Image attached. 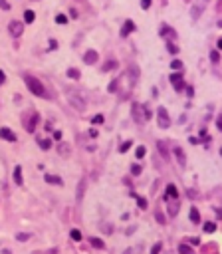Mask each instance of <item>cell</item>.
Wrapping results in <instances>:
<instances>
[{"label":"cell","instance_id":"cb8c5ba5","mask_svg":"<svg viewBox=\"0 0 222 254\" xmlns=\"http://www.w3.org/2000/svg\"><path fill=\"white\" fill-rule=\"evenodd\" d=\"M202 228H204V232H214L216 230V224H214V222H204Z\"/></svg>","mask_w":222,"mask_h":254},{"label":"cell","instance_id":"bcb514c9","mask_svg":"<svg viewBox=\"0 0 222 254\" xmlns=\"http://www.w3.org/2000/svg\"><path fill=\"white\" fill-rule=\"evenodd\" d=\"M4 81H6V76H4V72H2V70H0V86H2V84H4Z\"/></svg>","mask_w":222,"mask_h":254},{"label":"cell","instance_id":"ee69618b","mask_svg":"<svg viewBox=\"0 0 222 254\" xmlns=\"http://www.w3.org/2000/svg\"><path fill=\"white\" fill-rule=\"evenodd\" d=\"M54 139L56 141H62V131H54Z\"/></svg>","mask_w":222,"mask_h":254},{"label":"cell","instance_id":"83f0119b","mask_svg":"<svg viewBox=\"0 0 222 254\" xmlns=\"http://www.w3.org/2000/svg\"><path fill=\"white\" fill-rule=\"evenodd\" d=\"M131 139H129V141H125V143H121V147H119V153H125V151H127V149H131Z\"/></svg>","mask_w":222,"mask_h":254},{"label":"cell","instance_id":"d590c367","mask_svg":"<svg viewBox=\"0 0 222 254\" xmlns=\"http://www.w3.org/2000/svg\"><path fill=\"white\" fill-rule=\"evenodd\" d=\"M117 86H119V79L111 81V84H109V93H113V91H117Z\"/></svg>","mask_w":222,"mask_h":254},{"label":"cell","instance_id":"7a4b0ae2","mask_svg":"<svg viewBox=\"0 0 222 254\" xmlns=\"http://www.w3.org/2000/svg\"><path fill=\"white\" fill-rule=\"evenodd\" d=\"M131 115H133V119L137 123H145L149 119V111L145 109L141 103H133V105H131Z\"/></svg>","mask_w":222,"mask_h":254},{"label":"cell","instance_id":"7c38bea8","mask_svg":"<svg viewBox=\"0 0 222 254\" xmlns=\"http://www.w3.org/2000/svg\"><path fill=\"white\" fill-rule=\"evenodd\" d=\"M97 58H99V56H97V52H95V50H87V52H85V56H83V62H85L87 66H91V64H95V62H97Z\"/></svg>","mask_w":222,"mask_h":254},{"label":"cell","instance_id":"3957f363","mask_svg":"<svg viewBox=\"0 0 222 254\" xmlns=\"http://www.w3.org/2000/svg\"><path fill=\"white\" fill-rule=\"evenodd\" d=\"M157 123H159V127H163V129L171 127V117H169V111H166L165 107H159V109H157Z\"/></svg>","mask_w":222,"mask_h":254},{"label":"cell","instance_id":"5b68a950","mask_svg":"<svg viewBox=\"0 0 222 254\" xmlns=\"http://www.w3.org/2000/svg\"><path fill=\"white\" fill-rule=\"evenodd\" d=\"M171 84L177 91H182L185 88V81H182V74H171Z\"/></svg>","mask_w":222,"mask_h":254},{"label":"cell","instance_id":"44dd1931","mask_svg":"<svg viewBox=\"0 0 222 254\" xmlns=\"http://www.w3.org/2000/svg\"><path fill=\"white\" fill-rule=\"evenodd\" d=\"M89 242H91V246H93V248H105V242H103L101 238H95V236H93Z\"/></svg>","mask_w":222,"mask_h":254},{"label":"cell","instance_id":"d4e9b609","mask_svg":"<svg viewBox=\"0 0 222 254\" xmlns=\"http://www.w3.org/2000/svg\"><path fill=\"white\" fill-rule=\"evenodd\" d=\"M69 236H71V240H76V242H79V240H81V232H79L78 228H74V230L69 232Z\"/></svg>","mask_w":222,"mask_h":254},{"label":"cell","instance_id":"ac0fdd59","mask_svg":"<svg viewBox=\"0 0 222 254\" xmlns=\"http://www.w3.org/2000/svg\"><path fill=\"white\" fill-rule=\"evenodd\" d=\"M115 68H117V60H107L101 70H103V72H111V70H115Z\"/></svg>","mask_w":222,"mask_h":254},{"label":"cell","instance_id":"277c9868","mask_svg":"<svg viewBox=\"0 0 222 254\" xmlns=\"http://www.w3.org/2000/svg\"><path fill=\"white\" fill-rule=\"evenodd\" d=\"M67 100H69V103H71L78 111L85 109V101H83V97H79L76 91H67Z\"/></svg>","mask_w":222,"mask_h":254},{"label":"cell","instance_id":"c3c4849f","mask_svg":"<svg viewBox=\"0 0 222 254\" xmlns=\"http://www.w3.org/2000/svg\"><path fill=\"white\" fill-rule=\"evenodd\" d=\"M89 137H97V129H89Z\"/></svg>","mask_w":222,"mask_h":254},{"label":"cell","instance_id":"603a6c76","mask_svg":"<svg viewBox=\"0 0 222 254\" xmlns=\"http://www.w3.org/2000/svg\"><path fill=\"white\" fill-rule=\"evenodd\" d=\"M67 76L71 77V79H79V76H81V74H79L76 68H69V70H67Z\"/></svg>","mask_w":222,"mask_h":254},{"label":"cell","instance_id":"8d00e7d4","mask_svg":"<svg viewBox=\"0 0 222 254\" xmlns=\"http://www.w3.org/2000/svg\"><path fill=\"white\" fill-rule=\"evenodd\" d=\"M137 205H139V209H147V200L143 197H137Z\"/></svg>","mask_w":222,"mask_h":254},{"label":"cell","instance_id":"11a10c76","mask_svg":"<svg viewBox=\"0 0 222 254\" xmlns=\"http://www.w3.org/2000/svg\"><path fill=\"white\" fill-rule=\"evenodd\" d=\"M123 254H131V250H125V252H123Z\"/></svg>","mask_w":222,"mask_h":254},{"label":"cell","instance_id":"74e56055","mask_svg":"<svg viewBox=\"0 0 222 254\" xmlns=\"http://www.w3.org/2000/svg\"><path fill=\"white\" fill-rule=\"evenodd\" d=\"M159 250H161V242L153 244V248H151V254H159Z\"/></svg>","mask_w":222,"mask_h":254},{"label":"cell","instance_id":"f5cc1de1","mask_svg":"<svg viewBox=\"0 0 222 254\" xmlns=\"http://www.w3.org/2000/svg\"><path fill=\"white\" fill-rule=\"evenodd\" d=\"M216 214H218V216L222 219V209H216Z\"/></svg>","mask_w":222,"mask_h":254},{"label":"cell","instance_id":"2e32d148","mask_svg":"<svg viewBox=\"0 0 222 254\" xmlns=\"http://www.w3.org/2000/svg\"><path fill=\"white\" fill-rule=\"evenodd\" d=\"M14 183L20 187V185H24V177H22V167L18 165L16 169H14Z\"/></svg>","mask_w":222,"mask_h":254},{"label":"cell","instance_id":"ba28073f","mask_svg":"<svg viewBox=\"0 0 222 254\" xmlns=\"http://www.w3.org/2000/svg\"><path fill=\"white\" fill-rule=\"evenodd\" d=\"M159 34H161L163 38H169V40H175V38H177V32H175L171 26H166V24H165V26H161Z\"/></svg>","mask_w":222,"mask_h":254},{"label":"cell","instance_id":"f6af8a7d","mask_svg":"<svg viewBox=\"0 0 222 254\" xmlns=\"http://www.w3.org/2000/svg\"><path fill=\"white\" fill-rule=\"evenodd\" d=\"M210 58H212V62L216 64V62H218V52H212V54H210Z\"/></svg>","mask_w":222,"mask_h":254},{"label":"cell","instance_id":"681fc988","mask_svg":"<svg viewBox=\"0 0 222 254\" xmlns=\"http://www.w3.org/2000/svg\"><path fill=\"white\" fill-rule=\"evenodd\" d=\"M189 141H190V143H192V145H196V143H198V141H200V139H196V137H189Z\"/></svg>","mask_w":222,"mask_h":254},{"label":"cell","instance_id":"8992f818","mask_svg":"<svg viewBox=\"0 0 222 254\" xmlns=\"http://www.w3.org/2000/svg\"><path fill=\"white\" fill-rule=\"evenodd\" d=\"M8 30H10V34L14 38H18V36L24 32V26H22V22H18V20H12L10 26H8Z\"/></svg>","mask_w":222,"mask_h":254},{"label":"cell","instance_id":"30bf717a","mask_svg":"<svg viewBox=\"0 0 222 254\" xmlns=\"http://www.w3.org/2000/svg\"><path fill=\"white\" fill-rule=\"evenodd\" d=\"M38 119H40V115H38V113L34 111L32 115H30V119L26 121V131H30V133H32L34 129H36V125H38Z\"/></svg>","mask_w":222,"mask_h":254},{"label":"cell","instance_id":"ab89813d","mask_svg":"<svg viewBox=\"0 0 222 254\" xmlns=\"http://www.w3.org/2000/svg\"><path fill=\"white\" fill-rule=\"evenodd\" d=\"M0 8H4V10H10V4H8L6 0H0Z\"/></svg>","mask_w":222,"mask_h":254},{"label":"cell","instance_id":"4316f807","mask_svg":"<svg viewBox=\"0 0 222 254\" xmlns=\"http://www.w3.org/2000/svg\"><path fill=\"white\" fill-rule=\"evenodd\" d=\"M178 252L180 254H192V248L187 246V244H180V246H178Z\"/></svg>","mask_w":222,"mask_h":254},{"label":"cell","instance_id":"e575fe53","mask_svg":"<svg viewBox=\"0 0 222 254\" xmlns=\"http://www.w3.org/2000/svg\"><path fill=\"white\" fill-rule=\"evenodd\" d=\"M166 48H169V52H171V54H177V52H178V48L173 44V42H166Z\"/></svg>","mask_w":222,"mask_h":254},{"label":"cell","instance_id":"60d3db41","mask_svg":"<svg viewBox=\"0 0 222 254\" xmlns=\"http://www.w3.org/2000/svg\"><path fill=\"white\" fill-rule=\"evenodd\" d=\"M216 127H218V129L222 131V113L218 115V117H216Z\"/></svg>","mask_w":222,"mask_h":254},{"label":"cell","instance_id":"9c48e42d","mask_svg":"<svg viewBox=\"0 0 222 254\" xmlns=\"http://www.w3.org/2000/svg\"><path fill=\"white\" fill-rule=\"evenodd\" d=\"M0 137L6 139V141H16V139H18L16 133L12 131V129H8V127H0Z\"/></svg>","mask_w":222,"mask_h":254},{"label":"cell","instance_id":"1f68e13d","mask_svg":"<svg viewBox=\"0 0 222 254\" xmlns=\"http://www.w3.org/2000/svg\"><path fill=\"white\" fill-rule=\"evenodd\" d=\"M91 123H93V125H99V123H103V115H93V117H91Z\"/></svg>","mask_w":222,"mask_h":254},{"label":"cell","instance_id":"816d5d0a","mask_svg":"<svg viewBox=\"0 0 222 254\" xmlns=\"http://www.w3.org/2000/svg\"><path fill=\"white\" fill-rule=\"evenodd\" d=\"M50 48H52V50H56V48H58V44H56V40H50Z\"/></svg>","mask_w":222,"mask_h":254},{"label":"cell","instance_id":"ffe728a7","mask_svg":"<svg viewBox=\"0 0 222 254\" xmlns=\"http://www.w3.org/2000/svg\"><path fill=\"white\" fill-rule=\"evenodd\" d=\"M34 18H36L34 10H26V12H24V22H26V24H32Z\"/></svg>","mask_w":222,"mask_h":254},{"label":"cell","instance_id":"f35d334b","mask_svg":"<svg viewBox=\"0 0 222 254\" xmlns=\"http://www.w3.org/2000/svg\"><path fill=\"white\" fill-rule=\"evenodd\" d=\"M149 6H151V0H141V8H143V10H147Z\"/></svg>","mask_w":222,"mask_h":254},{"label":"cell","instance_id":"b9f144b4","mask_svg":"<svg viewBox=\"0 0 222 254\" xmlns=\"http://www.w3.org/2000/svg\"><path fill=\"white\" fill-rule=\"evenodd\" d=\"M67 151H69V147H67V145H66V147H64V145H60V153H62V155H67Z\"/></svg>","mask_w":222,"mask_h":254},{"label":"cell","instance_id":"4fadbf2b","mask_svg":"<svg viewBox=\"0 0 222 254\" xmlns=\"http://www.w3.org/2000/svg\"><path fill=\"white\" fill-rule=\"evenodd\" d=\"M173 153H175V157H177V161H178V165H180V167L187 165V157H185V151H182L180 147H175Z\"/></svg>","mask_w":222,"mask_h":254},{"label":"cell","instance_id":"db71d44e","mask_svg":"<svg viewBox=\"0 0 222 254\" xmlns=\"http://www.w3.org/2000/svg\"><path fill=\"white\" fill-rule=\"evenodd\" d=\"M218 48H220V50H222V38H220V40H218Z\"/></svg>","mask_w":222,"mask_h":254},{"label":"cell","instance_id":"e0dca14e","mask_svg":"<svg viewBox=\"0 0 222 254\" xmlns=\"http://www.w3.org/2000/svg\"><path fill=\"white\" fill-rule=\"evenodd\" d=\"M165 199H178V191H177V187H175V185H169V187H166Z\"/></svg>","mask_w":222,"mask_h":254},{"label":"cell","instance_id":"4dcf8cb0","mask_svg":"<svg viewBox=\"0 0 222 254\" xmlns=\"http://www.w3.org/2000/svg\"><path fill=\"white\" fill-rule=\"evenodd\" d=\"M131 175H135V177H137V175H141V165H137V163H135V165H131Z\"/></svg>","mask_w":222,"mask_h":254},{"label":"cell","instance_id":"f1b7e54d","mask_svg":"<svg viewBox=\"0 0 222 254\" xmlns=\"http://www.w3.org/2000/svg\"><path fill=\"white\" fill-rule=\"evenodd\" d=\"M32 234L30 232H22V234H16V240H20V242H24V240H28Z\"/></svg>","mask_w":222,"mask_h":254},{"label":"cell","instance_id":"9f6ffc18","mask_svg":"<svg viewBox=\"0 0 222 254\" xmlns=\"http://www.w3.org/2000/svg\"><path fill=\"white\" fill-rule=\"evenodd\" d=\"M220 155H222V149H220Z\"/></svg>","mask_w":222,"mask_h":254},{"label":"cell","instance_id":"836d02e7","mask_svg":"<svg viewBox=\"0 0 222 254\" xmlns=\"http://www.w3.org/2000/svg\"><path fill=\"white\" fill-rule=\"evenodd\" d=\"M157 147H159V151L163 153V157L166 159V147H165V143H161V141H157Z\"/></svg>","mask_w":222,"mask_h":254},{"label":"cell","instance_id":"5bb4252c","mask_svg":"<svg viewBox=\"0 0 222 254\" xmlns=\"http://www.w3.org/2000/svg\"><path fill=\"white\" fill-rule=\"evenodd\" d=\"M166 203H169V214L175 216L178 212V199H166Z\"/></svg>","mask_w":222,"mask_h":254},{"label":"cell","instance_id":"f546056e","mask_svg":"<svg viewBox=\"0 0 222 254\" xmlns=\"http://www.w3.org/2000/svg\"><path fill=\"white\" fill-rule=\"evenodd\" d=\"M56 22L58 24H67V16L66 14H58V16H56Z\"/></svg>","mask_w":222,"mask_h":254},{"label":"cell","instance_id":"f907efd6","mask_svg":"<svg viewBox=\"0 0 222 254\" xmlns=\"http://www.w3.org/2000/svg\"><path fill=\"white\" fill-rule=\"evenodd\" d=\"M187 93H189V97H192V95H194V89H192V88H187Z\"/></svg>","mask_w":222,"mask_h":254},{"label":"cell","instance_id":"7402d4cb","mask_svg":"<svg viewBox=\"0 0 222 254\" xmlns=\"http://www.w3.org/2000/svg\"><path fill=\"white\" fill-rule=\"evenodd\" d=\"M189 216H190V221H192V222H200V214H198V210L194 209V207H192V209H190V212H189Z\"/></svg>","mask_w":222,"mask_h":254},{"label":"cell","instance_id":"484cf974","mask_svg":"<svg viewBox=\"0 0 222 254\" xmlns=\"http://www.w3.org/2000/svg\"><path fill=\"white\" fill-rule=\"evenodd\" d=\"M145 153H147V149H145L143 145H139V147H137V151H135L137 159H143V157H145Z\"/></svg>","mask_w":222,"mask_h":254},{"label":"cell","instance_id":"d6986e66","mask_svg":"<svg viewBox=\"0 0 222 254\" xmlns=\"http://www.w3.org/2000/svg\"><path fill=\"white\" fill-rule=\"evenodd\" d=\"M38 145H40L44 151H48V149L52 147V141H50V139H44V137H38Z\"/></svg>","mask_w":222,"mask_h":254},{"label":"cell","instance_id":"7bdbcfd3","mask_svg":"<svg viewBox=\"0 0 222 254\" xmlns=\"http://www.w3.org/2000/svg\"><path fill=\"white\" fill-rule=\"evenodd\" d=\"M81 195H83V183H79V189H78V199H81Z\"/></svg>","mask_w":222,"mask_h":254},{"label":"cell","instance_id":"52a82bcc","mask_svg":"<svg viewBox=\"0 0 222 254\" xmlns=\"http://www.w3.org/2000/svg\"><path fill=\"white\" fill-rule=\"evenodd\" d=\"M204 6H206V2H204V0H198L196 4H192V10H190V14H192V20H198V16L202 14Z\"/></svg>","mask_w":222,"mask_h":254},{"label":"cell","instance_id":"8fae6325","mask_svg":"<svg viewBox=\"0 0 222 254\" xmlns=\"http://www.w3.org/2000/svg\"><path fill=\"white\" fill-rule=\"evenodd\" d=\"M135 30V24H133V20H125V24H123V28H121V38H127L129 34Z\"/></svg>","mask_w":222,"mask_h":254},{"label":"cell","instance_id":"7dc6e473","mask_svg":"<svg viewBox=\"0 0 222 254\" xmlns=\"http://www.w3.org/2000/svg\"><path fill=\"white\" fill-rule=\"evenodd\" d=\"M101 226H103V230H107V234H111V230H113V228H111L109 224H101Z\"/></svg>","mask_w":222,"mask_h":254},{"label":"cell","instance_id":"9a60e30c","mask_svg":"<svg viewBox=\"0 0 222 254\" xmlns=\"http://www.w3.org/2000/svg\"><path fill=\"white\" fill-rule=\"evenodd\" d=\"M44 179H46V183H50V185H58V187H60V185H64L62 177H58V175H50V173H48Z\"/></svg>","mask_w":222,"mask_h":254},{"label":"cell","instance_id":"d6a6232c","mask_svg":"<svg viewBox=\"0 0 222 254\" xmlns=\"http://www.w3.org/2000/svg\"><path fill=\"white\" fill-rule=\"evenodd\" d=\"M171 68H173V70H180V68H182V62H180V60H173V62H171Z\"/></svg>","mask_w":222,"mask_h":254},{"label":"cell","instance_id":"6da1fadb","mask_svg":"<svg viewBox=\"0 0 222 254\" xmlns=\"http://www.w3.org/2000/svg\"><path fill=\"white\" fill-rule=\"evenodd\" d=\"M24 81H26V86H28V89L32 91L34 95H38V97H44V100H48L50 97V93L46 91V88H44V84L38 79L36 76H30V74H26L24 76Z\"/></svg>","mask_w":222,"mask_h":254}]
</instances>
